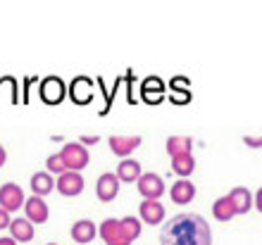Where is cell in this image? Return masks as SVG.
<instances>
[{"label": "cell", "mask_w": 262, "mask_h": 245, "mask_svg": "<svg viewBox=\"0 0 262 245\" xmlns=\"http://www.w3.org/2000/svg\"><path fill=\"white\" fill-rule=\"evenodd\" d=\"M5 162H7V152H5V148L0 145V167H3Z\"/></svg>", "instance_id": "obj_28"}, {"label": "cell", "mask_w": 262, "mask_h": 245, "mask_svg": "<svg viewBox=\"0 0 262 245\" xmlns=\"http://www.w3.org/2000/svg\"><path fill=\"white\" fill-rule=\"evenodd\" d=\"M100 236L107 245H131V240L126 238L124 229H122V219H105L100 224Z\"/></svg>", "instance_id": "obj_3"}, {"label": "cell", "mask_w": 262, "mask_h": 245, "mask_svg": "<svg viewBox=\"0 0 262 245\" xmlns=\"http://www.w3.org/2000/svg\"><path fill=\"white\" fill-rule=\"evenodd\" d=\"M172 169H174V174H179V176H188V174L195 169V157L191 155V152L172 157Z\"/></svg>", "instance_id": "obj_21"}, {"label": "cell", "mask_w": 262, "mask_h": 245, "mask_svg": "<svg viewBox=\"0 0 262 245\" xmlns=\"http://www.w3.org/2000/svg\"><path fill=\"white\" fill-rule=\"evenodd\" d=\"M0 229H10V212L0 207Z\"/></svg>", "instance_id": "obj_24"}, {"label": "cell", "mask_w": 262, "mask_h": 245, "mask_svg": "<svg viewBox=\"0 0 262 245\" xmlns=\"http://www.w3.org/2000/svg\"><path fill=\"white\" fill-rule=\"evenodd\" d=\"M57 191L62 193V195H67V197L79 195V193L83 191V176L79 174V171L67 169L64 174H60V179H57Z\"/></svg>", "instance_id": "obj_6"}, {"label": "cell", "mask_w": 262, "mask_h": 245, "mask_svg": "<svg viewBox=\"0 0 262 245\" xmlns=\"http://www.w3.org/2000/svg\"><path fill=\"white\" fill-rule=\"evenodd\" d=\"M24 212H27V219L31 221V224H43V221L48 219V205H46V200L38 197V195L27 197Z\"/></svg>", "instance_id": "obj_9"}, {"label": "cell", "mask_w": 262, "mask_h": 245, "mask_svg": "<svg viewBox=\"0 0 262 245\" xmlns=\"http://www.w3.org/2000/svg\"><path fill=\"white\" fill-rule=\"evenodd\" d=\"M212 214H214V219H220V221H229V219L236 214V207H234V203L229 200V195H224V197H217L212 203Z\"/></svg>", "instance_id": "obj_17"}, {"label": "cell", "mask_w": 262, "mask_h": 245, "mask_svg": "<svg viewBox=\"0 0 262 245\" xmlns=\"http://www.w3.org/2000/svg\"><path fill=\"white\" fill-rule=\"evenodd\" d=\"M255 205H257V210L262 212V188H260V191L255 193Z\"/></svg>", "instance_id": "obj_26"}, {"label": "cell", "mask_w": 262, "mask_h": 245, "mask_svg": "<svg viewBox=\"0 0 262 245\" xmlns=\"http://www.w3.org/2000/svg\"><path fill=\"white\" fill-rule=\"evenodd\" d=\"M138 214H141L145 224H160L165 219V207L158 200H143L141 207H138Z\"/></svg>", "instance_id": "obj_10"}, {"label": "cell", "mask_w": 262, "mask_h": 245, "mask_svg": "<svg viewBox=\"0 0 262 245\" xmlns=\"http://www.w3.org/2000/svg\"><path fill=\"white\" fill-rule=\"evenodd\" d=\"M64 83L62 79H57V76H48V79H43L41 81V98L50 105H57V102L64 98Z\"/></svg>", "instance_id": "obj_8"}, {"label": "cell", "mask_w": 262, "mask_h": 245, "mask_svg": "<svg viewBox=\"0 0 262 245\" xmlns=\"http://www.w3.org/2000/svg\"><path fill=\"white\" fill-rule=\"evenodd\" d=\"M48 245H57V243H48Z\"/></svg>", "instance_id": "obj_30"}, {"label": "cell", "mask_w": 262, "mask_h": 245, "mask_svg": "<svg viewBox=\"0 0 262 245\" xmlns=\"http://www.w3.org/2000/svg\"><path fill=\"white\" fill-rule=\"evenodd\" d=\"M46 164H48V171H53V174H64V171H67V164H64L60 152H57V155H50Z\"/></svg>", "instance_id": "obj_23"}, {"label": "cell", "mask_w": 262, "mask_h": 245, "mask_svg": "<svg viewBox=\"0 0 262 245\" xmlns=\"http://www.w3.org/2000/svg\"><path fill=\"white\" fill-rule=\"evenodd\" d=\"M24 191H21L17 184H5L0 186V207L5 212H14L19 210V207H24Z\"/></svg>", "instance_id": "obj_4"}, {"label": "cell", "mask_w": 262, "mask_h": 245, "mask_svg": "<svg viewBox=\"0 0 262 245\" xmlns=\"http://www.w3.org/2000/svg\"><path fill=\"white\" fill-rule=\"evenodd\" d=\"M83 143H98V138H96V136H83V138H81V145H83Z\"/></svg>", "instance_id": "obj_29"}, {"label": "cell", "mask_w": 262, "mask_h": 245, "mask_svg": "<svg viewBox=\"0 0 262 245\" xmlns=\"http://www.w3.org/2000/svg\"><path fill=\"white\" fill-rule=\"evenodd\" d=\"M53 176H50L48 171H36L34 176H31V191L36 193V195H48L50 191H53Z\"/></svg>", "instance_id": "obj_18"}, {"label": "cell", "mask_w": 262, "mask_h": 245, "mask_svg": "<svg viewBox=\"0 0 262 245\" xmlns=\"http://www.w3.org/2000/svg\"><path fill=\"white\" fill-rule=\"evenodd\" d=\"M10 233H12L14 240H19V243H27V240L34 238V224H31L27 217L12 219V221H10Z\"/></svg>", "instance_id": "obj_14"}, {"label": "cell", "mask_w": 262, "mask_h": 245, "mask_svg": "<svg viewBox=\"0 0 262 245\" xmlns=\"http://www.w3.org/2000/svg\"><path fill=\"white\" fill-rule=\"evenodd\" d=\"M191 148H193V141L188 136H172L167 138V152L172 157L177 155H186V152H191Z\"/></svg>", "instance_id": "obj_20"}, {"label": "cell", "mask_w": 262, "mask_h": 245, "mask_svg": "<svg viewBox=\"0 0 262 245\" xmlns=\"http://www.w3.org/2000/svg\"><path fill=\"white\" fill-rule=\"evenodd\" d=\"M138 193L145 195V200H158V197L165 193V181H162L158 174L145 171V174H141V179H138Z\"/></svg>", "instance_id": "obj_5"}, {"label": "cell", "mask_w": 262, "mask_h": 245, "mask_svg": "<svg viewBox=\"0 0 262 245\" xmlns=\"http://www.w3.org/2000/svg\"><path fill=\"white\" fill-rule=\"evenodd\" d=\"M117 179L119 181H138L141 179V164L136 160H122L117 167Z\"/></svg>", "instance_id": "obj_16"}, {"label": "cell", "mask_w": 262, "mask_h": 245, "mask_svg": "<svg viewBox=\"0 0 262 245\" xmlns=\"http://www.w3.org/2000/svg\"><path fill=\"white\" fill-rule=\"evenodd\" d=\"M160 245H212V231L200 214L186 212L167 221L160 233Z\"/></svg>", "instance_id": "obj_1"}, {"label": "cell", "mask_w": 262, "mask_h": 245, "mask_svg": "<svg viewBox=\"0 0 262 245\" xmlns=\"http://www.w3.org/2000/svg\"><path fill=\"white\" fill-rule=\"evenodd\" d=\"M96 224L91 221V219H79L74 226H72V238L76 240V243H91V240L96 238Z\"/></svg>", "instance_id": "obj_13"}, {"label": "cell", "mask_w": 262, "mask_h": 245, "mask_svg": "<svg viewBox=\"0 0 262 245\" xmlns=\"http://www.w3.org/2000/svg\"><path fill=\"white\" fill-rule=\"evenodd\" d=\"M69 93H72L74 102H79V105L89 102L91 100V83H89V79H86V76H79V79H74V83H72Z\"/></svg>", "instance_id": "obj_19"}, {"label": "cell", "mask_w": 262, "mask_h": 245, "mask_svg": "<svg viewBox=\"0 0 262 245\" xmlns=\"http://www.w3.org/2000/svg\"><path fill=\"white\" fill-rule=\"evenodd\" d=\"M248 148H262V138H255V136H246L243 138Z\"/></svg>", "instance_id": "obj_25"}, {"label": "cell", "mask_w": 262, "mask_h": 245, "mask_svg": "<svg viewBox=\"0 0 262 245\" xmlns=\"http://www.w3.org/2000/svg\"><path fill=\"white\" fill-rule=\"evenodd\" d=\"M0 245H17V240L12 236H7V238H0Z\"/></svg>", "instance_id": "obj_27"}, {"label": "cell", "mask_w": 262, "mask_h": 245, "mask_svg": "<svg viewBox=\"0 0 262 245\" xmlns=\"http://www.w3.org/2000/svg\"><path fill=\"white\" fill-rule=\"evenodd\" d=\"M60 155H62L64 164H67V169H72V171L83 169V167L89 164V160H91L89 150L83 148L81 143H67L62 150H60Z\"/></svg>", "instance_id": "obj_2"}, {"label": "cell", "mask_w": 262, "mask_h": 245, "mask_svg": "<svg viewBox=\"0 0 262 245\" xmlns=\"http://www.w3.org/2000/svg\"><path fill=\"white\" fill-rule=\"evenodd\" d=\"M117 191H119V179H117V174L105 171V174H100V176H98L96 193H98V197H100L103 203H110V200H115Z\"/></svg>", "instance_id": "obj_7"}, {"label": "cell", "mask_w": 262, "mask_h": 245, "mask_svg": "<svg viewBox=\"0 0 262 245\" xmlns=\"http://www.w3.org/2000/svg\"><path fill=\"white\" fill-rule=\"evenodd\" d=\"M138 145H141V136H112L110 138L112 152L119 157H129Z\"/></svg>", "instance_id": "obj_11"}, {"label": "cell", "mask_w": 262, "mask_h": 245, "mask_svg": "<svg viewBox=\"0 0 262 245\" xmlns=\"http://www.w3.org/2000/svg\"><path fill=\"white\" fill-rule=\"evenodd\" d=\"M122 229H124L126 238H129L131 243L141 236V221H138L136 217H124V219H122Z\"/></svg>", "instance_id": "obj_22"}, {"label": "cell", "mask_w": 262, "mask_h": 245, "mask_svg": "<svg viewBox=\"0 0 262 245\" xmlns=\"http://www.w3.org/2000/svg\"><path fill=\"white\" fill-rule=\"evenodd\" d=\"M169 195H172V200L177 205H186L193 200L195 195V186L188 181V179H181V181H177V184L169 188Z\"/></svg>", "instance_id": "obj_12"}, {"label": "cell", "mask_w": 262, "mask_h": 245, "mask_svg": "<svg viewBox=\"0 0 262 245\" xmlns=\"http://www.w3.org/2000/svg\"><path fill=\"white\" fill-rule=\"evenodd\" d=\"M229 200L234 203L236 214H246V212L253 207V195H250V191H248V188H243V186H236V188H231V193H229Z\"/></svg>", "instance_id": "obj_15"}]
</instances>
